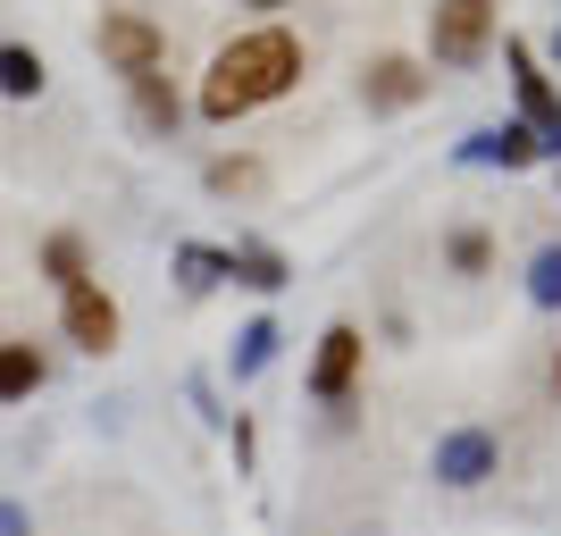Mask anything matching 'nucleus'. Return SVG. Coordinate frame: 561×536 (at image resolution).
I'll use <instances>...</instances> for the list:
<instances>
[{
    "label": "nucleus",
    "mask_w": 561,
    "mask_h": 536,
    "mask_svg": "<svg viewBox=\"0 0 561 536\" xmlns=\"http://www.w3.org/2000/svg\"><path fill=\"white\" fill-rule=\"evenodd\" d=\"M268 352H277V327H268V319H252V327H243V335H234V377L268 369Z\"/></svg>",
    "instance_id": "nucleus-16"
},
{
    "label": "nucleus",
    "mask_w": 561,
    "mask_h": 536,
    "mask_svg": "<svg viewBox=\"0 0 561 536\" xmlns=\"http://www.w3.org/2000/svg\"><path fill=\"white\" fill-rule=\"evenodd\" d=\"M43 50H25V43H0V93H9V101H34V93H43Z\"/></svg>",
    "instance_id": "nucleus-11"
},
{
    "label": "nucleus",
    "mask_w": 561,
    "mask_h": 536,
    "mask_svg": "<svg viewBox=\"0 0 561 536\" xmlns=\"http://www.w3.org/2000/svg\"><path fill=\"white\" fill-rule=\"evenodd\" d=\"M427 50H436L445 68H478V59L494 50V0H436Z\"/></svg>",
    "instance_id": "nucleus-2"
},
{
    "label": "nucleus",
    "mask_w": 561,
    "mask_h": 536,
    "mask_svg": "<svg viewBox=\"0 0 561 536\" xmlns=\"http://www.w3.org/2000/svg\"><path fill=\"white\" fill-rule=\"evenodd\" d=\"M176 269H185V285L202 294V285L227 277V252H210V243H185V252H176Z\"/></svg>",
    "instance_id": "nucleus-17"
},
{
    "label": "nucleus",
    "mask_w": 561,
    "mask_h": 536,
    "mask_svg": "<svg viewBox=\"0 0 561 536\" xmlns=\"http://www.w3.org/2000/svg\"><path fill=\"white\" fill-rule=\"evenodd\" d=\"M503 59H512V84H519V110H528V135H537L545 151H561V93H553V76L537 68V50H528V43H503Z\"/></svg>",
    "instance_id": "nucleus-5"
},
{
    "label": "nucleus",
    "mask_w": 561,
    "mask_h": 536,
    "mask_svg": "<svg viewBox=\"0 0 561 536\" xmlns=\"http://www.w3.org/2000/svg\"><path fill=\"white\" fill-rule=\"evenodd\" d=\"M420 93H427V76H420V59H402V50L369 59V76H360V101H369V110H411Z\"/></svg>",
    "instance_id": "nucleus-8"
},
{
    "label": "nucleus",
    "mask_w": 561,
    "mask_h": 536,
    "mask_svg": "<svg viewBox=\"0 0 561 536\" xmlns=\"http://www.w3.org/2000/svg\"><path fill=\"white\" fill-rule=\"evenodd\" d=\"M227 277H234V285H260V294H277V285H285V260L268 252V243H234V252H227Z\"/></svg>",
    "instance_id": "nucleus-13"
},
{
    "label": "nucleus",
    "mask_w": 561,
    "mask_h": 536,
    "mask_svg": "<svg viewBox=\"0 0 561 536\" xmlns=\"http://www.w3.org/2000/svg\"><path fill=\"white\" fill-rule=\"evenodd\" d=\"M553 395H561V361H553Z\"/></svg>",
    "instance_id": "nucleus-22"
},
{
    "label": "nucleus",
    "mask_w": 561,
    "mask_h": 536,
    "mask_svg": "<svg viewBox=\"0 0 561 536\" xmlns=\"http://www.w3.org/2000/svg\"><path fill=\"white\" fill-rule=\"evenodd\" d=\"M360 361H369V335H360L352 319H335L328 335H319V361H310V395H319V402H352Z\"/></svg>",
    "instance_id": "nucleus-4"
},
{
    "label": "nucleus",
    "mask_w": 561,
    "mask_h": 536,
    "mask_svg": "<svg viewBox=\"0 0 561 536\" xmlns=\"http://www.w3.org/2000/svg\"><path fill=\"white\" fill-rule=\"evenodd\" d=\"M528 303H537V310H561V243H545V252L528 260Z\"/></svg>",
    "instance_id": "nucleus-15"
},
{
    "label": "nucleus",
    "mask_w": 561,
    "mask_h": 536,
    "mask_svg": "<svg viewBox=\"0 0 561 536\" xmlns=\"http://www.w3.org/2000/svg\"><path fill=\"white\" fill-rule=\"evenodd\" d=\"M59 327H68V344L76 352H117V303L110 294H101V285H68V294H59Z\"/></svg>",
    "instance_id": "nucleus-6"
},
{
    "label": "nucleus",
    "mask_w": 561,
    "mask_h": 536,
    "mask_svg": "<svg viewBox=\"0 0 561 536\" xmlns=\"http://www.w3.org/2000/svg\"><path fill=\"white\" fill-rule=\"evenodd\" d=\"M101 59H110L117 76H126V84H135V76H160V59H168V43H160V25L151 18H135V9H117V18H101Z\"/></svg>",
    "instance_id": "nucleus-3"
},
{
    "label": "nucleus",
    "mask_w": 561,
    "mask_h": 536,
    "mask_svg": "<svg viewBox=\"0 0 561 536\" xmlns=\"http://www.w3.org/2000/svg\"><path fill=\"white\" fill-rule=\"evenodd\" d=\"M0 536H34V512H25V503H0Z\"/></svg>",
    "instance_id": "nucleus-20"
},
{
    "label": "nucleus",
    "mask_w": 561,
    "mask_h": 536,
    "mask_svg": "<svg viewBox=\"0 0 561 536\" xmlns=\"http://www.w3.org/2000/svg\"><path fill=\"white\" fill-rule=\"evenodd\" d=\"M243 9H285V0H243Z\"/></svg>",
    "instance_id": "nucleus-21"
},
{
    "label": "nucleus",
    "mask_w": 561,
    "mask_h": 536,
    "mask_svg": "<svg viewBox=\"0 0 561 536\" xmlns=\"http://www.w3.org/2000/svg\"><path fill=\"white\" fill-rule=\"evenodd\" d=\"M135 117L142 126H151V135H168V126H176V93H168V76H135Z\"/></svg>",
    "instance_id": "nucleus-14"
},
{
    "label": "nucleus",
    "mask_w": 561,
    "mask_h": 536,
    "mask_svg": "<svg viewBox=\"0 0 561 536\" xmlns=\"http://www.w3.org/2000/svg\"><path fill=\"white\" fill-rule=\"evenodd\" d=\"M537 151H545V142L528 135V126H486V135L461 142V160H478V168H494V160H503V168H528Z\"/></svg>",
    "instance_id": "nucleus-9"
},
{
    "label": "nucleus",
    "mask_w": 561,
    "mask_h": 536,
    "mask_svg": "<svg viewBox=\"0 0 561 536\" xmlns=\"http://www.w3.org/2000/svg\"><path fill=\"white\" fill-rule=\"evenodd\" d=\"M43 277L68 294V285H93V260H84V235H50L43 243Z\"/></svg>",
    "instance_id": "nucleus-12"
},
{
    "label": "nucleus",
    "mask_w": 561,
    "mask_h": 536,
    "mask_svg": "<svg viewBox=\"0 0 561 536\" xmlns=\"http://www.w3.org/2000/svg\"><path fill=\"white\" fill-rule=\"evenodd\" d=\"M210 193H260V160H210Z\"/></svg>",
    "instance_id": "nucleus-19"
},
{
    "label": "nucleus",
    "mask_w": 561,
    "mask_h": 536,
    "mask_svg": "<svg viewBox=\"0 0 561 536\" xmlns=\"http://www.w3.org/2000/svg\"><path fill=\"white\" fill-rule=\"evenodd\" d=\"M445 252H453V269H461V277H478V269L494 260V243H486V227H461V235L445 243Z\"/></svg>",
    "instance_id": "nucleus-18"
},
{
    "label": "nucleus",
    "mask_w": 561,
    "mask_h": 536,
    "mask_svg": "<svg viewBox=\"0 0 561 536\" xmlns=\"http://www.w3.org/2000/svg\"><path fill=\"white\" fill-rule=\"evenodd\" d=\"M494 469H503L494 427H453V436H436V478H445V487H486Z\"/></svg>",
    "instance_id": "nucleus-7"
},
{
    "label": "nucleus",
    "mask_w": 561,
    "mask_h": 536,
    "mask_svg": "<svg viewBox=\"0 0 561 536\" xmlns=\"http://www.w3.org/2000/svg\"><path fill=\"white\" fill-rule=\"evenodd\" d=\"M294 76H302V43H294L285 25H252V34H234L210 59V76H202V117L227 126V117L260 110V101L294 93Z\"/></svg>",
    "instance_id": "nucleus-1"
},
{
    "label": "nucleus",
    "mask_w": 561,
    "mask_h": 536,
    "mask_svg": "<svg viewBox=\"0 0 561 536\" xmlns=\"http://www.w3.org/2000/svg\"><path fill=\"white\" fill-rule=\"evenodd\" d=\"M43 377H50V361L34 344H0V402H34Z\"/></svg>",
    "instance_id": "nucleus-10"
}]
</instances>
